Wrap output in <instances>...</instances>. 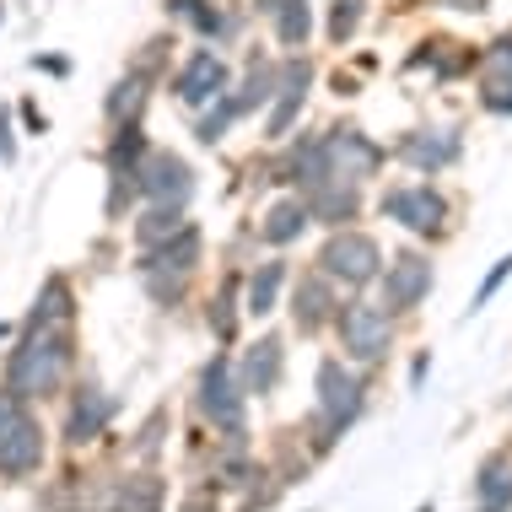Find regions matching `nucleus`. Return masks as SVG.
Masks as SVG:
<instances>
[{"label":"nucleus","instance_id":"nucleus-1","mask_svg":"<svg viewBox=\"0 0 512 512\" xmlns=\"http://www.w3.org/2000/svg\"><path fill=\"white\" fill-rule=\"evenodd\" d=\"M362 405H367V383L356 378L345 362L324 356V362H318V432H324V437H318V448H329V442H335L345 426L362 415Z\"/></svg>","mask_w":512,"mask_h":512},{"label":"nucleus","instance_id":"nucleus-2","mask_svg":"<svg viewBox=\"0 0 512 512\" xmlns=\"http://www.w3.org/2000/svg\"><path fill=\"white\" fill-rule=\"evenodd\" d=\"M65 362H71V345H65L60 335H27L17 351H11V394L17 399H33V394H49L54 383L65 378Z\"/></svg>","mask_w":512,"mask_h":512},{"label":"nucleus","instance_id":"nucleus-3","mask_svg":"<svg viewBox=\"0 0 512 512\" xmlns=\"http://www.w3.org/2000/svg\"><path fill=\"white\" fill-rule=\"evenodd\" d=\"M318 270L329 275L335 286H351V292H362L383 275V248L367 238V232H345L335 227V238L318 248Z\"/></svg>","mask_w":512,"mask_h":512},{"label":"nucleus","instance_id":"nucleus-4","mask_svg":"<svg viewBox=\"0 0 512 512\" xmlns=\"http://www.w3.org/2000/svg\"><path fill=\"white\" fill-rule=\"evenodd\" d=\"M335 329H340V345L351 362H383L394 345V313L389 308H372V302H345V308H335Z\"/></svg>","mask_w":512,"mask_h":512},{"label":"nucleus","instance_id":"nucleus-5","mask_svg":"<svg viewBox=\"0 0 512 512\" xmlns=\"http://www.w3.org/2000/svg\"><path fill=\"white\" fill-rule=\"evenodd\" d=\"M44 464V432H38V421L22 410L17 394L0 399V475L22 480L33 475V469Z\"/></svg>","mask_w":512,"mask_h":512},{"label":"nucleus","instance_id":"nucleus-6","mask_svg":"<svg viewBox=\"0 0 512 512\" xmlns=\"http://www.w3.org/2000/svg\"><path fill=\"white\" fill-rule=\"evenodd\" d=\"M383 216L399 221L415 238H437V232L448 227V200H442L432 184H394L389 195H383Z\"/></svg>","mask_w":512,"mask_h":512},{"label":"nucleus","instance_id":"nucleus-7","mask_svg":"<svg viewBox=\"0 0 512 512\" xmlns=\"http://www.w3.org/2000/svg\"><path fill=\"white\" fill-rule=\"evenodd\" d=\"M378 281H383V308H389V313H415L426 297H432L437 270H432V259H426V254H399Z\"/></svg>","mask_w":512,"mask_h":512},{"label":"nucleus","instance_id":"nucleus-8","mask_svg":"<svg viewBox=\"0 0 512 512\" xmlns=\"http://www.w3.org/2000/svg\"><path fill=\"white\" fill-rule=\"evenodd\" d=\"M227 87H232V71H227V60H221L216 49H189L184 65H178V76H173V92H178L189 108L216 103Z\"/></svg>","mask_w":512,"mask_h":512},{"label":"nucleus","instance_id":"nucleus-9","mask_svg":"<svg viewBox=\"0 0 512 512\" xmlns=\"http://www.w3.org/2000/svg\"><path fill=\"white\" fill-rule=\"evenodd\" d=\"M324 157H329V178H351V184H367L383 168V146H372L356 124L324 135Z\"/></svg>","mask_w":512,"mask_h":512},{"label":"nucleus","instance_id":"nucleus-10","mask_svg":"<svg viewBox=\"0 0 512 512\" xmlns=\"http://www.w3.org/2000/svg\"><path fill=\"white\" fill-rule=\"evenodd\" d=\"M480 71V108L496 119H512V33H496L475 60Z\"/></svg>","mask_w":512,"mask_h":512},{"label":"nucleus","instance_id":"nucleus-11","mask_svg":"<svg viewBox=\"0 0 512 512\" xmlns=\"http://www.w3.org/2000/svg\"><path fill=\"white\" fill-rule=\"evenodd\" d=\"M308 87H313V65H308V54L297 49L292 60L275 65V108H270L265 135H286V130H292V119L302 114V98H308Z\"/></svg>","mask_w":512,"mask_h":512},{"label":"nucleus","instance_id":"nucleus-12","mask_svg":"<svg viewBox=\"0 0 512 512\" xmlns=\"http://www.w3.org/2000/svg\"><path fill=\"white\" fill-rule=\"evenodd\" d=\"M459 151H464V135L453 124H437V130H410L399 141V162H410L415 173H442L459 162Z\"/></svg>","mask_w":512,"mask_h":512},{"label":"nucleus","instance_id":"nucleus-13","mask_svg":"<svg viewBox=\"0 0 512 512\" xmlns=\"http://www.w3.org/2000/svg\"><path fill=\"white\" fill-rule=\"evenodd\" d=\"M200 405H205V415H211L227 437H243V394H238L232 367L221 362V356L205 367V378H200Z\"/></svg>","mask_w":512,"mask_h":512},{"label":"nucleus","instance_id":"nucleus-14","mask_svg":"<svg viewBox=\"0 0 512 512\" xmlns=\"http://www.w3.org/2000/svg\"><path fill=\"white\" fill-rule=\"evenodd\" d=\"M135 184L146 189L151 200H162V205H184L189 195H195V173H189V162H178V157H151L141 173H135Z\"/></svg>","mask_w":512,"mask_h":512},{"label":"nucleus","instance_id":"nucleus-15","mask_svg":"<svg viewBox=\"0 0 512 512\" xmlns=\"http://www.w3.org/2000/svg\"><path fill=\"white\" fill-rule=\"evenodd\" d=\"M335 281H329L324 270H313V275H302L297 281V297H292V318H297V329L302 335H313V329H324L329 318H335Z\"/></svg>","mask_w":512,"mask_h":512},{"label":"nucleus","instance_id":"nucleus-16","mask_svg":"<svg viewBox=\"0 0 512 512\" xmlns=\"http://www.w3.org/2000/svg\"><path fill=\"white\" fill-rule=\"evenodd\" d=\"M356 211H362V189L351 178H324V184L308 189V216L324 221V227H345Z\"/></svg>","mask_w":512,"mask_h":512},{"label":"nucleus","instance_id":"nucleus-17","mask_svg":"<svg viewBox=\"0 0 512 512\" xmlns=\"http://www.w3.org/2000/svg\"><path fill=\"white\" fill-rule=\"evenodd\" d=\"M475 507L480 512H512V453H486L475 469Z\"/></svg>","mask_w":512,"mask_h":512},{"label":"nucleus","instance_id":"nucleus-18","mask_svg":"<svg viewBox=\"0 0 512 512\" xmlns=\"http://www.w3.org/2000/svg\"><path fill=\"white\" fill-rule=\"evenodd\" d=\"M313 17H318V6L313 0H275V11H270V27H275V44L281 49H308V38H313Z\"/></svg>","mask_w":512,"mask_h":512},{"label":"nucleus","instance_id":"nucleus-19","mask_svg":"<svg viewBox=\"0 0 512 512\" xmlns=\"http://www.w3.org/2000/svg\"><path fill=\"white\" fill-rule=\"evenodd\" d=\"M108 415H114V399L103 389H81V399L71 405V421H65V437L71 442H92L108 426Z\"/></svg>","mask_w":512,"mask_h":512},{"label":"nucleus","instance_id":"nucleus-20","mask_svg":"<svg viewBox=\"0 0 512 512\" xmlns=\"http://www.w3.org/2000/svg\"><path fill=\"white\" fill-rule=\"evenodd\" d=\"M281 340H259L254 351H248V362H243V389L248 394H270L275 383H281Z\"/></svg>","mask_w":512,"mask_h":512},{"label":"nucleus","instance_id":"nucleus-21","mask_svg":"<svg viewBox=\"0 0 512 512\" xmlns=\"http://www.w3.org/2000/svg\"><path fill=\"white\" fill-rule=\"evenodd\" d=\"M308 221H313V216H308V200H281V205H275V211L265 216L259 238H265V243H297Z\"/></svg>","mask_w":512,"mask_h":512},{"label":"nucleus","instance_id":"nucleus-22","mask_svg":"<svg viewBox=\"0 0 512 512\" xmlns=\"http://www.w3.org/2000/svg\"><path fill=\"white\" fill-rule=\"evenodd\" d=\"M281 281H286V265H281V259H270V265H259L254 275H248V313H254V318L275 313V297H281Z\"/></svg>","mask_w":512,"mask_h":512},{"label":"nucleus","instance_id":"nucleus-23","mask_svg":"<svg viewBox=\"0 0 512 512\" xmlns=\"http://www.w3.org/2000/svg\"><path fill=\"white\" fill-rule=\"evenodd\" d=\"M362 22H367V0H329V17H324V33H329V44L345 49L356 33H362Z\"/></svg>","mask_w":512,"mask_h":512},{"label":"nucleus","instance_id":"nucleus-24","mask_svg":"<svg viewBox=\"0 0 512 512\" xmlns=\"http://www.w3.org/2000/svg\"><path fill=\"white\" fill-rule=\"evenodd\" d=\"M200 259V232L195 227H178V243H168L162 254L146 259V270H189Z\"/></svg>","mask_w":512,"mask_h":512},{"label":"nucleus","instance_id":"nucleus-25","mask_svg":"<svg viewBox=\"0 0 512 512\" xmlns=\"http://www.w3.org/2000/svg\"><path fill=\"white\" fill-rule=\"evenodd\" d=\"M54 318H71V292H65V281H49L44 292H38V308H33L27 324L44 329V324H54Z\"/></svg>","mask_w":512,"mask_h":512},{"label":"nucleus","instance_id":"nucleus-26","mask_svg":"<svg viewBox=\"0 0 512 512\" xmlns=\"http://www.w3.org/2000/svg\"><path fill=\"white\" fill-rule=\"evenodd\" d=\"M178 227H184V221H178V205H157V211H151L141 227H135V238L151 248V243H162V238H168V232H178Z\"/></svg>","mask_w":512,"mask_h":512},{"label":"nucleus","instance_id":"nucleus-27","mask_svg":"<svg viewBox=\"0 0 512 512\" xmlns=\"http://www.w3.org/2000/svg\"><path fill=\"white\" fill-rule=\"evenodd\" d=\"M507 275H512V254H502V259H496V265L486 270V281L475 286V297H469V318H475V313L486 308V302H491L496 292H502V286H507Z\"/></svg>","mask_w":512,"mask_h":512},{"label":"nucleus","instance_id":"nucleus-28","mask_svg":"<svg viewBox=\"0 0 512 512\" xmlns=\"http://www.w3.org/2000/svg\"><path fill=\"white\" fill-rule=\"evenodd\" d=\"M141 76H130V81H119L114 87V98H108V119H124V114H135V108H141Z\"/></svg>","mask_w":512,"mask_h":512},{"label":"nucleus","instance_id":"nucleus-29","mask_svg":"<svg viewBox=\"0 0 512 512\" xmlns=\"http://www.w3.org/2000/svg\"><path fill=\"white\" fill-rule=\"evenodd\" d=\"M211 329H216L221 340L232 335V297H221V302H211Z\"/></svg>","mask_w":512,"mask_h":512},{"label":"nucleus","instance_id":"nucleus-30","mask_svg":"<svg viewBox=\"0 0 512 512\" xmlns=\"http://www.w3.org/2000/svg\"><path fill=\"white\" fill-rule=\"evenodd\" d=\"M432 6H442V11H464V17H480L491 0H432Z\"/></svg>","mask_w":512,"mask_h":512},{"label":"nucleus","instance_id":"nucleus-31","mask_svg":"<svg viewBox=\"0 0 512 512\" xmlns=\"http://www.w3.org/2000/svg\"><path fill=\"white\" fill-rule=\"evenodd\" d=\"M426 372H432V351H421V356H415V367H410V389H421V383H426Z\"/></svg>","mask_w":512,"mask_h":512},{"label":"nucleus","instance_id":"nucleus-32","mask_svg":"<svg viewBox=\"0 0 512 512\" xmlns=\"http://www.w3.org/2000/svg\"><path fill=\"white\" fill-rule=\"evenodd\" d=\"M0 157H11V119L0 114Z\"/></svg>","mask_w":512,"mask_h":512},{"label":"nucleus","instance_id":"nucleus-33","mask_svg":"<svg viewBox=\"0 0 512 512\" xmlns=\"http://www.w3.org/2000/svg\"><path fill=\"white\" fill-rule=\"evenodd\" d=\"M248 6H254L259 17H270V11H275V0H248Z\"/></svg>","mask_w":512,"mask_h":512},{"label":"nucleus","instance_id":"nucleus-34","mask_svg":"<svg viewBox=\"0 0 512 512\" xmlns=\"http://www.w3.org/2000/svg\"><path fill=\"white\" fill-rule=\"evenodd\" d=\"M0 22H6V0H0Z\"/></svg>","mask_w":512,"mask_h":512}]
</instances>
